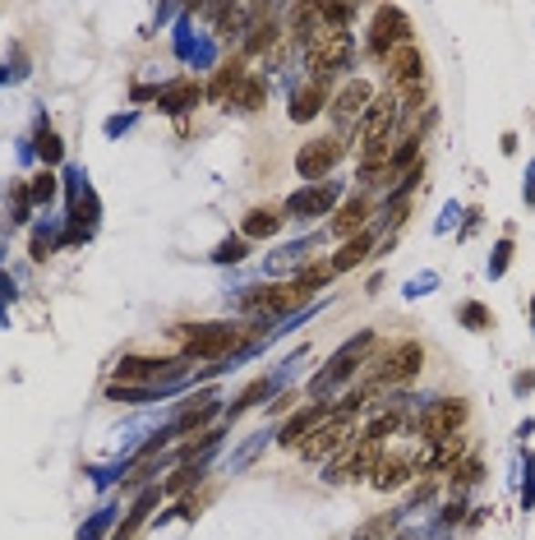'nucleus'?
Instances as JSON below:
<instances>
[{
	"label": "nucleus",
	"mask_w": 535,
	"mask_h": 540,
	"mask_svg": "<svg viewBox=\"0 0 535 540\" xmlns=\"http://www.w3.org/2000/svg\"><path fill=\"white\" fill-rule=\"evenodd\" d=\"M369 347H374V332H360L355 342H351L346 352H337V356H333V365H328V370H324V374L314 379V392H328L333 383L351 379V374L360 370V361H365V352H369Z\"/></svg>",
	"instance_id": "9"
},
{
	"label": "nucleus",
	"mask_w": 535,
	"mask_h": 540,
	"mask_svg": "<svg viewBox=\"0 0 535 540\" xmlns=\"http://www.w3.org/2000/svg\"><path fill=\"white\" fill-rule=\"evenodd\" d=\"M324 102H328V79H310L291 97V120H314L324 111Z\"/></svg>",
	"instance_id": "16"
},
{
	"label": "nucleus",
	"mask_w": 535,
	"mask_h": 540,
	"mask_svg": "<svg viewBox=\"0 0 535 540\" xmlns=\"http://www.w3.org/2000/svg\"><path fill=\"white\" fill-rule=\"evenodd\" d=\"M411 42V24H406V15L397 10V5H384L374 15V24H369V51L374 56H393L397 46H406Z\"/></svg>",
	"instance_id": "3"
},
{
	"label": "nucleus",
	"mask_w": 535,
	"mask_h": 540,
	"mask_svg": "<svg viewBox=\"0 0 535 540\" xmlns=\"http://www.w3.org/2000/svg\"><path fill=\"white\" fill-rule=\"evenodd\" d=\"M411 457L406 453H378L374 457V466H369V481L378 485V490H397V485H406L411 481Z\"/></svg>",
	"instance_id": "14"
},
{
	"label": "nucleus",
	"mask_w": 535,
	"mask_h": 540,
	"mask_svg": "<svg viewBox=\"0 0 535 540\" xmlns=\"http://www.w3.org/2000/svg\"><path fill=\"white\" fill-rule=\"evenodd\" d=\"M530 314H535V305H530Z\"/></svg>",
	"instance_id": "36"
},
{
	"label": "nucleus",
	"mask_w": 535,
	"mask_h": 540,
	"mask_svg": "<svg viewBox=\"0 0 535 540\" xmlns=\"http://www.w3.org/2000/svg\"><path fill=\"white\" fill-rule=\"evenodd\" d=\"M342 153H346V144L328 134V139H314V144H304V148L295 153V171H300L304 180H319V176L333 171V162H337Z\"/></svg>",
	"instance_id": "7"
},
{
	"label": "nucleus",
	"mask_w": 535,
	"mask_h": 540,
	"mask_svg": "<svg viewBox=\"0 0 535 540\" xmlns=\"http://www.w3.org/2000/svg\"><path fill=\"white\" fill-rule=\"evenodd\" d=\"M304 301H310V296H304V291L291 282V287H259V291H250L241 305H245L250 314H291V310H300Z\"/></svg>",
	"instance_id": "8"
},
{
	"label": "nucleus",
	"mask_w": 535,
	"mask_h": 540,
	"mask_svg": "<svg viewBox=\"0 0 535 540\" xmlns=\"http://www.w3.org/2000/svg\"><path fill=\"white\" fill-rule=\"evenodd\" d=\"M388 526H393V517H384V522H378V517H374V522H365V526L355 531V540H378V535H384Z\"/></svg>",
	"instance_id": "31"
},
{
	"label": "nucleus",
	"mask_w": 535,
	"mask_h": 540,
	"mask_svg": "<svg viewBox=\"0 0 535 540\" xmlns=\"http://www.w3.org/2000/svg\"><path fill=\"white\" fill-rule=\"evenodd\" d=\"M194 481H199V471H194V466H180V471H176V476L167 481V494H180V490H190Z\"/></svg>",
	"instance_id": "29"
},
{
	"label": "nucleus",
	"mask_w": 535,
	"mask_h": 540,
	"mask_svg": "<svg viewBox=\"0 0 535 540\" xmlns=\"http://www.w3.org/2000/svg\"><path fill=\"white\" fill-rule=\"evenodd\" d=\"M462 323H471V328H489L494 319H489L480 305H467V310H462Z\"/></svg>",
	"instance_id": "33"
},
{
	"label": "nucleus",
	"mask_w": 535,
	"mask_h": 540,
	"mask_svg": "<svg viewBox=\"0 0 535 540\" xmlns=\"http://www.w3.org/2000/svg\"><path fill=\"white\" fill-rule=\"evenodd\" d=\"M333 204H337V185L319 180V185H310V189L291 194V199H286V213H291V218H319V213H328Z\"/></svg>",
	"instance_id": "13"
},
{
	"label": "nucleus",
	"mask_w": 535,
	"mask_h": 540,
	"mask_svg": "<svg viewBox=\"0 0 535 540\" xmlns=\"http://www.w3.org/2000/svg\"><path fill=\"white\" fill-rule=\"evenodd\" d=\"M176 342L185 352V361H221L250 342V332L236 323H194V328H176Z\"/></svg>",
	"instance_id": "1"
},
{
	"label": "nucleus",
	"mask_w": 535,
	"mask_h": 540,
	"mask_svg": "<svg viewBox=\"0 0 535 540\" xmlns=\"http://www.w3.org/2000/svg\"><path fill=\"white\" fill-rule=\"evenodd\" d=\"M245 79H250V75H245V65H241V60H226L221 70H217V79L208 84V97H217V102H231V93H236Z\"/></svg>",
	"instance_id": "19"
},
{
	"label": "nucleus",
	"mask_w": 535,
	"mask_h": 540,
	"mask_svg": "<svg viewBox=\"0 0 535 540\" xmlns=\"http://www.w3.org/2000/svg\"><path fill=\"white\" fill-rule=\"evenodd\" d=\"M245 250H250V240H245V236H231V240H221V245L212 250V259H217V263H241Z\"/></svg>",
	"instance_id": "26"
},
{
	"label": "nucleus",
	"mask_w": 535,
	"mask_h": 540,
	"mask_svg": "<svg viewBox=\"0 0 535 540\" xmlns=\"http://www.w3.org/2000/svg\"><path fill=\"white\" fill-rule=\"evenodd\" d=\"M152 504H158V490H148V494H143V499H139V504L129 508L125 526H116V535H111V540H134V531L143 526V517H148V508H152Z\"/></svg>",
	"instance_id": "24"
},
{
	"label": "nucleus",
	"mask_w": 535,
	"mask_h": 540,
	"mask_svg": "<svg viewBox=\"0 0 535 540\" xmlns=\"http://www.w3.org/2000/svg\"><path fill=\"white\" fill-rule=\"evenodd\" d=\"M462 425H467V402H462V397H443V402H434V407L416 421L420 439H429V443L452 439V430H462Z\"/></svg>",
	"instance_id": "5"
},
{
	"label": "nucleus",
	"mask_w": 535,
	"mask_h": 540,
	"mask_svg": "<svg viewBox=\"0 0 535 540\" xmlns=\"http://www.w3.org/2000/svg\"><path fill=\"white\" fill-rule=\"evenodd\" d=\"M346 443H351V430H346V421H342V416H333L328 425H319V430L310 434V443H304V457H324V453L346 448Z\"/></svg>",
	"instance_id": "17"
},
{
	"label": "nucleus",
	"mask_w": 535,
	"mask_h": 540,
	"mask_svg": "<svg viewBox=\"0 0 535 540\" xmlns=\"http://www.w3.org/2000/svg\"><path fill=\"white\" fill-rule=\"evenodd\" d=\"M259 397H268V379H254V383H250V388H245V392L231 402V421H236V416H245V412L254 407Z\"/></svg>",
	"instance_id": "25"
},
{
	"label": "nucleus",
	"mask_w": 535,
	"mask_h": 540,
	"mask_svg": "<svg viewBox=\"0 0 535 540\" xmlns=\"http://www.w3.org/2000/svg\"><path fill=\"white\" fill-rule=\"evenodd\" d=\"M420 361H425V352L416 347V342H393L378 361H369L374 370H369V392L374 388H397V383H411L416 374H420Z\"/></svg>",
	"instance_id": "2"
},
{
	"label": "nucleus",
	"mask_w": 535,
	"mask_h": 540,
	"mask_svg": "<svg viewBox=\"0 0 535 540\" xmlns=\"http://www.w3.org/2000/svg\"><path fill=\"white\" fill-rule=\"evenodd\" d=\"M328 421H333V412H328V407H319V402H314V407L295 412V416H291V421L282 425V439H277V443H282V448H295V443H304V439H310V434H314L319 425H328Z\"/></svg>",
	"instance_id": "15"
},
{
	"label": "nucleus",
	"mask_w": 535,
	"mask_h": 540,
	"mask_svg": "<svg viewBox=\"0 0 535 540\" xmlns=\"http://www.w3.org/2000/svg\"><path fill=\"white\" fill-rule=\"evenodd\" d=\"M369 218H374L369 194H351L346 204L333 213V236H337V240H351V236H360V231L369 227Z\"/></svg>",
	"instance_id": "12"
},
{
	"label": "nucleus",
	"mask_w": 535,
	"mask_h": 540,
	"mask_svg": "<svg viewBox=\"0 0 535 540\" xmlns=\"http://www.w3.org/2000/svg\"><path fill=\"white\" fill-rule=\"evenodd\" d=\"M199 97H203V88H199L194 79H171V84L158 93V107H162L167 116H180V111H190Z\"/></svg>",
	"instance_id": "18"
},
{
	"label": "nucleus",
	"mask_w": 535,
	"mask_h": 540,
	"mask_svg": "<svg viewBox=\"0 0 535 540\" xmlns=\"http://www.w3.org/2000/svg\"><path fill=\"white\" fill-rule=\"evenodd\" d=\"M397 425H402V416H397V412H388L384 421H374V425L365 430V443H374V448H378V443H384V439H388Z\"/></svg>",
	"instance_id": "27"
},
{
	"label": "nucleus",
	"mask_w": 535,
	"mask_h": 540,
	"mask_svg": "<svg viewBox=\"0 0 535 540\" xmlns=\"http://www.w3.org/2000/svg\"><path fill=\"white\" fill-rule=\"evenodd\" d=\"M476 476H480V466L467 462V466H457V471H452V485H476Z\"/></svg>",
	"instance_id": "32"
},
{
	"label": "nucleus",
	"mask_w": 535,
	"mask_h": 540,
	"mask_svg": "<svg viewBox=\"0 0 535 540\" xmlns=\"http://www.w3.org/2000/svg\"><path fill=\"white\" fill-rule=\"evenodd\" d=\"M212 416H217V392H203V397L194 402V407H190V412L171 425V434H180V430H199V425H203V421H212Z\"/></svg>",
	"instance_id": "21"
},
{
	"label": "nucleus",
	"mask_w": 535,
	"mask_h": 540,
	"mask_svg": "<svg viewBox=\"0 0 535 540\" xmlns=\"http://www.w3.org/2000/svg\"><path fill=\"white\" fill-rule=\"evenodd\" d=\"M384 65H388L393 88H416V84H425V56H420V46H416V42L397 46Z\"/></svg>",
	"instance_id": "11"
},
{
	"label": "nucleus",
	"mask_w": 535,
	"mask_h": 540,
	"mask_svg": "<svg viewBox=\"0 0 535 540\" xmlns=\"http://www.w3.org/2000/svg\"><path fill=\"white\" fill-rule=\"evenodd\" d=\"M310 70H314V79H328L337 65H346V56H351V37L346 33H333V28H324L310 46Z\"/></svg>",
	"instance_id": "6"
},
{
	"label": "nucleus",
	"mask_w": 535,
	"mask_h": 540,
	"mask_svg": "<svg viewBox=\"0 0 535 540\" xmlns=\"http://www.w3.org/2000/svg\"><path fill=\"white\" fill-rule=\"evenodd\" d=\"M263 97H268V84H263L259 75H250V79L231 93V107H236V111H259V107H263Z\"/></svg>",
	"instance_id": "23"
},
{
	"label": "nucleus",
	"mask_w": 535,
	"mask_h": 540,
	"mask_svg": "<svg viewBox=\"0 0 535 540\" xmlns=\"http://www.w3.org/2000/svg\"><path fill=\"white\" fill-rule=\"evenodd\" d=\"M37 153H42L46 162H60V139H56L51 129H42V134H37Z\"/></svg>",
	"instance_id": "30"
},
{
	"label": "nucleus",
	"mask_w": 535,
	"mask_h": 540,
	"mask_svg": "<svg viewBox=\"0 0 535 540\" xmlns=\"http://www.w3.org/2000/svg\"><path fill=\"white\" fill-rule=\"evenodd\" d=\"M494 254H499V259H494V273H503V263H508V254H512V245H508V240H503V245H499V250H494Z\"/></svg>",
	"instance_id": "34"
},
{
	"label": "nucleus",
	"mask_w": 535,
	"mask_h": 540,
	"mask_svg": "<svg viewBox=\"0 0 535 540\" xmlns=\"http://www.w3.org/2000/svg\"><path fill=\"white\" fill-rule=\"evenodd\" d=\"M369 102H374V88L365 84V79H351L328 107H333V120L342 125V129H351V125H360L365 120V111H369Z\"/></svg>",
	"instance_id": "10"
},
{
	"label": "nucleus",
	"mask_w": 535,
	"mask_h": 540,
	"mask_svg": "<svg viewBox=\"0 0 535 540\" xmlns=\"http://www.w3.org/2000/svg\"><path fill=\"white\" fill-rule=\"evenodd\" d=\"M369 245H374V236H369V231L351 236V240L342 245V254L333 259V273H351V268H360V263H365V254H369Z\"/></svg>",
	"instance_id": "20"
},
{
	"label": "nucleus",
	"mask_w": 535,
	"mask_h": 540,
	"mask_svg": "<svg viewBox=\"0 0 535 540\" xmlns=\"http://www.w3.org/2000/svg\"><path fill=\"white\" fill-rule=\"evenodd\" d=\"M517 392H526V388H535V374H517V383H512Z\"/></svg>",
	"instance_id": "35"
},
{
	"label": "nucleus",
	"mask_w": 535,
	"mask_h": 540,
	"mask_svg": "<svg viewBox=\"0 0 535 540\" xmlns=\"http://www.w3.org/2000/svg\"><path fill=\"white\" fill-rule=\"evenodd\" d=\"M51 194H56V176H51V171L33 176V185H28V199H33V204H46Z\"/></svg>",
	"instance_id": "28"
},
{
	"label": "nucleus",
	"mask_w": 535,
	"mask_h": 540,
	"mask_svg": "<svg viewBox=\"0 0 535 540\" xmlns=\"http://www.w3.org/2000/svg\"><path fill=\"white\" fill-rule=\"evenodd\" d=\"M185 370V356L180 361H143V356H125L116 365V383L125 388H152V383H167Z\"/></svg>",
	"instance_id": "4"
},
{
	"label": "nucleus",
	"mask_w": 535,
	"mask_h": 540,
	"mask_svg": "<svg viewBox=\"0 0 535 540\" xmlns=\"http://www.w3.org/2000/svg\"><path fill=\"white\" fill-rule=\"evenodd\" d=\"M277 227H282V218H277L273 209H254V213H245L241 236H245V240H263V236H277Z\"/></svg>",
	"instance_id": "22"
}]
</instances>
